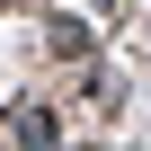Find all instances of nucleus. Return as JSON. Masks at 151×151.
I'll return each instance as SVG.
<instances>
[{"instance_id":"2","label":"nucleus","mask_w":151,"mask_h":151,"mask_svg":"<svg viewBox=\"0 0 151 151\" xmlns=\"http://www.w3.org/2000/svg\"><path fill=\"white\" fill-rule=\"evenodd\" d=\"M53 107H18V124H0V142H53Z\"/></svg>"},{"instance_id":"1","label":"nucleus","mask_w":151,"mask_h":151,"mask_svg":"<svg viewBox=\"0 0 151 151\" xmlns=\"http://www.w3.org/2000/svg\"><path fill=\"white\" fill-rule=\"evenodd\" d=\"M45 53H53V62H89V53H98V27H80V18H53V27H45Z\"/></svg>"}]
</instances>
